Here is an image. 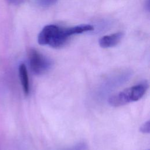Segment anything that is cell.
<instances>
[{"label": "cell", "mask_w": 150, "mask_h": 150, "mask_svg": "<svg viewBox=\"0 0 150 150\" xmlns=\"http://www.w3.org/2000/svg\"><path fill=\"white\" fill-rule=\"evenodd\" d=\"M94 28L91 25L81 24L69 28H62L55 25L45 26L39 33L38 41L40 45H49L59 47L64 45L69 38L74 35L91 31Z\"/></svg>", "instance_id": "obj_1"}, {"label": "cell", "mask_w": 150, "mask_h": 150, "mask_svg": "<svg viewBox=\"0 0 150 150\" xmlns=\"http://www.w3.org/2000/svg\"><path fill=\"white\" fill-rule=\"evenodd\" d=\"M148 86L146 82H142L126 88L111 96L108 99L109 104L114 107H119L137 101L144 95Z\"/></svg>", "instance_id": "obj_2"}, {"label": "cell", "mask_w": 150, "mask_h": 150, "mask_svg": "<svg viewBox=\"0 0 150 150\" xmlns=\"http://www.w3.org/2000/svg\"><path fill=\"white\" fill-rule=\"evenodd\" d=\"M28 59L32 71L36 75L46 73L52 66L51 60L34 49L29 50Z\"/></svg>", "instance_id": "obj_3"}, {"label": "cell", "mask_w": 150, "mask_h": 150, "mask_svg": "<svg viewBox=\"0 0 150 150\" xmlns=\"http://www.w3.org/2000/svg\"><path fill=\"white\" fill-rule=\"evenodd\" d=\"M124 36L122 32H117L103 36L99 40V45L101 47L108 48L116 46L120 43Z\"/></svg>", "instance_id": "obj_4"}, {"label": "cell", "mask_w": 150, "mask_h": 150, "mask_svg": "<svg viewBox=\"0 0 150 150\" xmlns=\"http://www.w3.org/2000/svg\"><path fill=\"white\" fill-rule=\"evenodd\" d=\"M19 76L23 93L27 96L29 93L30 86L27 69L24 64H21L19 66Z\"/></svg>", "instance_id": "obj_5"}, {"label": "cell", "mask_w": 150, "mask_h": 150, "mask_svg": "<svg viewBox=\"0 0 150 150\" xmlns=\"http://www.w3.org/2000/svg\"><path fill=\"white\" fill-rule=\"evenodd\" d=\"M57 0H36V3L42 7L50 6L57 2Z\"/></svg>", "instance_id": "obj_6"}, {"label": "cell", "mask_w": 150, "mask_h": 150, "mask_svg": "<svg viewBox=\"0 0 150 150\" xmlns=\"http://www.w3.org/2000/svg\"><path fill=\"white\" fill-rule=\"evenodd\" d=\"M150 131V122L148 121L145 122L140 128V131L142 133H149Z\"/></svg>", "instance_id": "obj_7"}, {"label": "cell", "mask_w": 150, "mask_h": 150, "mask_svg": "<svg viewBox=\"0 0 150 150\" xmlns=\"http://www.w3.org/2000/svg\"><path fill=\"white\" fill-rule=\"evenodd\" d=\"M87 146L84 143H79L66 150H86Z\"/></svg>", "instance_id": "obj_8"}, {"label": "cell", "mask_w": 150, "mask_h": 150, "mask_svg": "<svg viewBox=\"0 0 150 150\" xmlns=\"http://www.w3.org/2000/svg\"><path fill=\"white\" fill-rule=\"evenodd\" d=\"M25 0H8V1L13 5H19L23 3Z\"/></svg>", "instance_id": "obj_9"}, {"label": "cell", "mask_w": 150, "mask_h": 150, "mask_svg": "<svg viewBox=\"0 0 150 150\" xmlns=\"http://www.w3.org/2000/svg\"><path fill=\"white\" fill-rule=\"evenodd\" d=\"M145 8L149 11V0H146L145 1Z\"/></svg>", "instance_id": "obj_10"}]
</instances>
